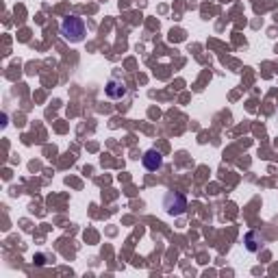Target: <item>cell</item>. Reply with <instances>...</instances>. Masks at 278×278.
I'll list each match as a JSON object with an SVG mask.
<instances>
[{
	"label": "cell",
	"mask_w": 278,
	"mask_h": 278,
	"mask_svg": "<svg viewBox=\"0 0 278 278\" xmlns=\"http://www.w3.org/2000/svg\"><path fill=\"white\" fill-rule=\"evenodd\" d=\"M61 35L65 37L70 44H78L85 37V22L78 15H70L61 22Z\"/></svg>",
	"instance_id": "obj_1"
},
{
	"label": "cell",
	"mask_w": 278,
	"mask_h": 278,
	"mask_svg": "<svg viewBox=\"0 0 278 278\" xmlns=\"http://www.w3.org/2000/svg\"><path fill=\"white\" fill-rule=\"evenodd\" d=\"M163 209L172 218H178V215H183L187 211V198L181 191H168L163 196Z\"/></svg>",
	"instance_id": "obj_2"
},
{
	"label": "cell",
	"mask_w": 278,
	"mask_h": 278,
	"mask_svg": "<svg viewBox=\"0 0 278 278\" xmlns=\"http://www.w3.org/2000/svg\"><path fill=\"white\" fill-rule=\"evenodd\" d=\"M104 94H107V98H111V100H122V98L128 94L126 83L122 81V78H111L107 83V87H104Z\"/></svg>",
	"instance_id": "obj_3"
},
{
	"label": "cell",
	"mask_w": 278,
	"mask_h": 278,
	"mask_svg": "<svg viewBox=\"0 0 278 278\" xmlns=\"http://www.w3.org/2000/svg\"><path fill=\"white\" fill-rule=\"evenodd\" d=\"M141 163L148 172H157L163 168V154L159 150H146L144 157H141Z\"/></svg>",
	"instance_id": "obj_4"
},
{
	"label": "cell",
	"mask_w": 278,
	"mask_h": 278,
	"mask_svg": "<svg viewBox=\"0 0 278 278\" xmlns=\"http://www.w3.org/2000/svg\"><path fill=\"white\" fill-rule=\"evenodd\" d=\"M244 244H246V250H248V252H259V250L263 248L265 239H263L261 233L248 231V233H246V237H244Z\"/></svg>",
	"instance_id": "obj_5"
}]
</instances>
